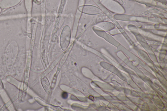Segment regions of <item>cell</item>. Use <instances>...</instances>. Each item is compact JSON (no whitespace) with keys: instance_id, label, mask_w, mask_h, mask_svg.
Here are the masks:
<instances>
[{"instance_id":"obj_1","label":"cell","mask_w":167,"mask_h":111,"mask_svg":"<svg viewBox=\"0 0 167 111\" xmlns=\"http://www.w3.org/2000/svg\"><path fill=\"white\" fill-rule=\"evenodd\" d=\"M68 96V94L65 92H63L62 94V97L63 99H66Z\"/></svg>"}]
</instances>
